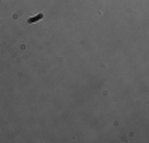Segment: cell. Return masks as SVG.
Wrapping results in <instances>:
<instances>
[{
  "mask_svg": "<svg viewBox=\"0 0 149 143\" xmlns=\"http://www.w3.org/2000/svg\"><path fill=\"white\" fill-rule=\"evenodd\" d=\"M41 18H43V14H38V16H35V18H30V19H29V22H35V21L41 19Z\"/></svg>",
  "mask_w": 149,
  "mask_h": 143,
  "instance_id": "6da1fadb",
  "label": "cell"
}]
</instances>
